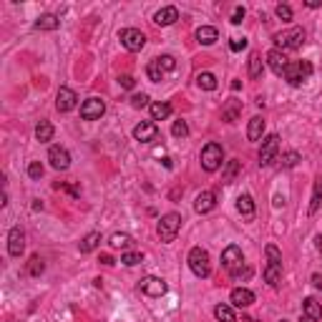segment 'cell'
<instances>
[{"instance_id": "obj_1", "label": "cell", "mask_w": 322, "mask_h": 322, "mask_svg": "<svg viewBox=\"0 0 322 322\" xmlns=\"http://www.w3.org/2000/svg\"><path fill=\"white\" fill-rule=\"evenodd\" d=\"M179 227H181V217H179L176 211H169V214H164V217L159 219L156 234H159V239H161L164 244H169V242H174V239H176Z\"/></svg>"}, {"instance_id": "obj_2", "label": "cell", "mask_w": 322, "mask_h": 322, "mask_svg": "<svg viewBox=\"0 0 322 322\" xmlns=\"http://www.w3.org/2000/svg\"><path fill=\"white\" fill-rule=\"evenodd\" d=\"M189 267H191V272H194L199 280H206V277L211 274V260H209V252L202 249V247H194V249L189 252Z\"/></svg>"}, {"instance_id": "obj_3", "label": "cell", "mask_w": 322, "mask_h": 322, "mask_svg": "<svg viewBox=\"0 0 322 322\" xmlns=\"http://www.w3.org/2000/svg\"><path fill=\"white\" fill-rule=\"evenodd\" d=\"M199 161H202V166H204V171H217L222 164H224V148L219 146V144H206L202 148V156H199Z\"/></svg>"}, {"instance_id": "obj_4", "label": "cell", "mask_w": 322, "mask_h": 322, "mask_svg": "<svg viewBox=\"0 0 322 322\" xmlns=\"http://www.w3.org/2000/svg\"><path fill=\"white\" fill-rule=\"evenodd\" d=\"M310 76H312V63H310V60L290 63L287 71H285V81H287L290 86H302Z\"/></svg>"}, {"instance_id": "obj_5", "label": "cell", "mask_w": 322, "mask_h": 322, "mask_svg": "<svg viewBox=\"0 0 322 322\" xmlns=\"http://www.w3.org/2000/svg\"><path fill=\"white\" fill-rule=\"evenodd\" d=\"M274 40H277V46H280L282 53H285V51H297V48L305 43V30L290 28V30H285V33H277Z\"/></svg>"}, {"instance_id": "obj_6", "label": "cell", "mask_w": 322, "mask_h": 322, "mask_svg": "<svg viewBox=\"0 0 322 322\" xmlns=\"http://www.w3.org/2000/svg\"><path fill=\"white\" fill-rule=\"evenodd\" d=\"M118 40H121V46H123L126 51H131V53H139V51L146 46V35L139 28H123L118 33Z\"/></svg>"}, {"instance_id": "obj_7", "label": "cell", "mask_w": 322, "mask_h": 322, "mask_svg": "<svg viewBox=\"0 0 322 322\" xmlns=\"http://www.w3.org/2000/svg\"><path fill=\"white\" fill-rule=\"evenodd\" d=\"M103 114H106V101L98 98V96L86 98L83 106H81V118H83V121H98Z\"/></svg>"}, {"instance_id": "obj_8", "label": "cell", "mask_w": 322, "mask_h": 322, "mask_svg": "<svg viewBox=\"0 0 322 322\" xmlns=\"http://www.w3.org/2000/svg\"><path fill=\"white\" fill-rule=\"evenodd\" d=\"M277 151H280V136H277V134H269L262 141V148H260V166H269V164L274 161Z\"/></svg>"}, {"instance_id": "obj_9", "label": "cell", "mask_w": 322, "mask_h": 322, "mask_svg": "<svg viewBox=\"0 0 322 322\" xmlns=\"http://www.w3.org/2000/svg\"><path fill=\"white\" fill-rule=\"evenodd\" d=\"M222 264H224V269H229L232 274L242 269V264H244V254H242V249L237 247V244H229L224 252H222Z\"/></svg>"}, {"instance_id": "obj_10", "label": "cell", "mask_w": 322, "mask_h": 322, "mask_svg": "<svg viewBox=\"0 0 322 322\" xmlns=\"http://www.w3.org/2000/svg\"><path fill=\"white\" fill-rule=\"evenodd\" d=\"M23 249H26V234H23L20 227H13L8 232V254L10 257H20Z\"/></svg>"}, {"instance_id": "obj_11", "label": "cell", "mask_w": 322, "mask_h": 322, "mask_svg": "<svg viewBox=\"0 0 322 322\" xmlns=\"http://www.w3.org/2000/svg\"><path fill=\"white\" fill-rule=\"evenodd\" d=\"M134 139L141 141V144H151V141H156V139H159V128H156V123H154V121H141V123L134 128Z\"/></svg>"}, {"instance_id": "obj_12", "label": "cell", "mask_w": 322, "mask_h": 322, "mask_svg": "<svg viewBox=\"0 0 322 322\" xmlns=\"http://www.w3.org/2000/svg\"><path fill=\"white\" fill-rule=\"evenodd\" d=\"M48 161H51V166L56 171H66L71 166V154H68V148H63V146H51Z\"/></svg>"}, {"instance_id": "obj_13", "label": "cell", "mask_w": 322, "mask_h": 322, "mask_svg": "<svg viewBox=\"0 0 322 322\" xmlns=\"http://www.w3.org/2000/svg\"><path fill=\"white\" fill-rule=\"evenodd\" d=\"M76 103H78V96H76V91L68 86H60L58 88V96H56V106H58V111H73L76 109Z\"/></svg>"}, {"instance_id": "obj_14", "label": "cell", "mask_w": 322, "mask_h": 322, "mask_svg": "<svg viewBox=\"0 0 322 322\" xmlns=\"http://www.w3.org/2000/svg\"><path fill=\"white\" fill-rule=\"evenodd\" d=\"M139 287H141V292L148 294V297H161V294H166V282H164L161 277H144Z\"/></svg>"}, {"instance_id": "obj_15", "label": "cell", "mask_w": 322, "mask_h": 322, "mask_svg": "<svg viewBox=\"0 0 322 322\" xmlns=\"http://www.w3.org/2000/svg\"><path fill=\"white\" fill-rule=\"evenodd\" d=\"M267 63H269V68H272L277 76H285V71H287V66H290L287 56H285L280 48H272V51L267 53Z\"/></svg>"}, {"instance_id": "obj_16", "label": "cell", "mask_w": 322, "mask_h": 322, "mask_svg": "<svg viewBox=\"0 0 322 322\" xmlns=\"http://www.w3.org/2000/svg\"><path fill=\"white\" fill-rule=\"evenodd\" d=\"M229 299H232V305L234 307H249V305H254V292L252 290H247V287H234L232 294H229Z\"/></svg>"}, {"instance_id": "obj_17", "label": "cell", "mask_w": 322, "mask_h": 322, "mask_svg": "<svg viewBox=\"0 0 322 322\" xmlns=\"http://www.w3.org/2000/svg\"><path fill=\"white\" fill-rule=\"evenodd\" d=\"M214 206H217V197H214V191H202V194H197L194 209H197L199 214H209Z\"/></svg>"}, {"instance_id": "obj_18", "label": "cell", "mask_w": 322, "mask_h": 322, "mask_svg": "<svg viewBox=\"0 0 322 322\" xmlns=\"http://www.w3.org/2000/svg\"><path fill=\"white\" fill-rule=\"evenodd\" d=\"M179 20V10H176L174 5H166V8H161L156 15H154V23L156 26H171Z\"/></svg>"}, {"instance_id": "obj_19", "label": "cell", "mask_w": 322, "mask_h": 322, "mask_svg": "<svg viewBox=\"0 0 322 322\" xmlns=\"http://www.w3.org/2000/svg\"><path fill=\"white\" fill-rule=\"evenodd\" d=\"M239 116H242V101L229 98V101L224 103V109H222V118H224L227 123H234Z\"/></svg>"}, {"instance_id": "obj_20", "label": "cell", "mask_w": 322, "mask_h": 322, "mask_svg": "<svg viewBox=\"0 0 322 322\" xmlns=\"http://www.w3.org/2000/svg\"><path fill=\"white\" fill-rule=\"evenodd\" d=\"M302 310H305V317L312 322L322 320V305L315 299V297H307L305 302H302Z\"/></svg>"}, {"instance_id": "obj_21", "label": "cell", "mask_w": 322, "mask_h": 322, "mask_svg": "<svg viewBox=\"0 0 322 322\" xmlns=\"http://www.w3.org/2000/svg\"><path fill=\"white\" fill-rule=\"evenodd\" d=\"M237 211L244 217V219H252L254 217V199L249 194H239L237 197Z\"/></svg>"}, {"instance_id": "obj_22", "label": "cell", "mask_w": 322, "mask_h": 322, "mask_svg": "<svg viewBox=\"0 0 322 322\" xmlns=\"http://www.w3.org/2000/svg\"><path fill=\"white\" fill-rule=\"evenodd\" d=\"M280 280H282V264H269L267 262V267H264V282H267L269 287H277Z\"/></svg>"}, {"instance_id": "obj_23", "label": "cell", "mask_w": 322, "mask_h": 322, "mask_svg": "<svg viewBox=\"0 0 322 322\" xmlns=\"http://www.w3.org/2000/svg\"><path fill=\"white\" fill-rule=\"evenodd\" d=\"M264 134V118L262 116H254L249 121V128H247V139L249 141H260Z\"/></svg>"}, {"instance_id": "obj_24", "label": "cell", "mask_w": 322, "mask_h": 322, "mask_svg": "<svg viewBox=\"0 0 322 322\" xmlns=\"http://www.w3.org/2000/svg\"><path fill=\"white\" fill-rule=\"evenodd\" d=\"M217 38H219V33H217V28H211V26H202V28L197 30V40H199L202 46L217 43Z\"/></svg>"}, {"instance_id": "obj_25", "label": "cell", "mask_w": 322, "mask_h": 322, "mask_svg": "<svg viewBox=\"0 0 322 322\" xmlns=\"http://www.w3.org/2000/svg\"><path fill=\"white\" fill-rule=\"evenodd\" d=\"M58 26H60V18L53 15V13H46V15H40V18L35 20V28L38 30H56Z\"/></svg>"}, {"instance_id": "obj_26", "label": "cell", "mask_w": 322, "mask_h": 322, "mask_svg": "<svg viewBox=\"0 0 322 322\" xmlns=\"http://www.w3.org/2000/svg\"><path fill=\"white\" fill-rule=\"evenodd\" d=\"M171 116V106L159 101V103H151V121H166Z\"/></svg>"}, {"instance_id": "obj_27", "label": "cell", "mask_w": 322, "mask_h": 322, "mask_svg": "<svg viewBox=\"0 0 322 322\" xmlns=\"http://www.w3.org/2000/svg\"><path fill=\"white\" fill-rule=\"evenodd\" d=\"M239 171H242V166H239V161H237V159L227 161V164H224V171H222V184H232Z\"/></svg>"}, {"instance_id": "obj_28", "label": "cell", "mask_w": 322, "mask_h": 322, "mask_svg": "<svg viewBox=\"0 0 322 322\" xmlns=\"http://www.w3.org/2000/svg\"><path fill=\"white\" fill-rule=\"evenodd\" d=\"M98 244H101V232H91V234H86L83 239H81L78 249H81L83 254H88V252H93Z\"/></svg>"}, {"instance_id": "obj_29", "label": "cell", "mask_w": 322, "mask_h": 322, "mask_svg": "<svg viewBox=\"0 0 322 322\" xmlns=\"http://www.w3.org/2000/svg\"><path fill=\"white\" fill-rule=\"evenodd\" d=\"M35 139H38L40 144H46V141L53 139V126H51V121H38V126H35Z\"/></svg>"}, {"instance_id": "obj_30", "label": "cell", "mask_w": 322, "mask_h": 322, "mask_svg": "<svg viewBox=\"0 0 322 322\" xmlns=\"http://www.w3.org/2000/svg\"><path fill=\"white\" fill-rule=\"evenodd\" d=\"M214 317L219 322H237V315L232 310V305H217L214 307Z\"/></svg>"}, {"instance_id": "obj_31", "label": "cell", "mask_w": 322, "mask_h": 322, "mask_svg": "<svg viewBox=\"0 0 322 322\" xmlns=\"http://www.w3.org/2000/svg\"><path fill=\"white\" fill-rule=\"evenodd\" d=\"M262 71H264V63H262V56L260 53H252L249 56V78H262Z\"/></svg>"}, {"instance_id": "obj_32", "label": "cell", "mask_w": 322, "mask_h": 322, "mask_svg": "<svg viewBox=\"0 0 322 322\" xmlns=\"http://www.w3.org/2000/svg\"><path fill=\"white\" fill-rule=\"evenodd\" d=\"M146 73H148V78H151L154 83H161V81H164V68H161L159 58H154L151 63H148V66H146Z\"/></svg>"}, {"instance_id": "obj_33", "label": "cell", "mask_w": 322, "mask_h": 322, "mask_svg": "<svg viewBox=\"0 0 322 322\" xmlns=\"http://www.w3.org/2000/svg\"><path fill=\"white\" fill-rule=\"evenodd\" d=\"M197 86L199 88H204V91H214L217 88V78H214V73H199L197 76Z\"/></svg>"}, {"instance_id": "obj_34", "label": "cell", "mask_w": 322, "mask_h": 322, "mask_svg": "<svg viewBox=\"0 0 322 322\" xmlns=\"http://www.w3.org/2000/svg\"><path fill=\"white\" fill-rule=\"evenodd\" d=\"M320 202H322V179L315 181V191H312V202H310V214H315L320 209Z\"/></svg>"}, {"instance_id": "obj_35", "label": "cell", "mask_w": 322, "mask_h": 322, "mask_svg": "<svg viewBox=\"0 0 322 322\" xmlns=\"http://www.w3.org/2000/svg\"><path fill=\"white\" fill-rule=\"evenodd\" d=\"M121 262L126 264V267H136V264L144 262V254H141V252H123V254H121Z\"/></svg>"}, {"instance_id": "obj_36", "label": "cell", "mask_w": 322, "mask_h": 322, "mask_svg": "<svg viewBox=\"0 0 322 322\" xmlns=\"http://www.w3.org/2000/svg\"><path fill=\"white\" fill-rule=\"evenodd\" d=\"M131 237L123 234V232H116V234L111 237V247H116V249H126V247H131Z\"/></svg>"}, {"instance_id": "obj_37", "label": "cell", "mask_w": 322, "mask_h": 322, "mask_svg": "<svg viewBox=\"0 0 322 322\" xmlns=\"http://www.w3.org/2000/svg\"><path fill=\"white\" fill-rule=\"evenodd\" d=\"M264 254H267V262L269 264H282V254H280V249H277L274 244H267V247H264Z\"/></svg>"}, {"instance_id": "obj_38", "label": "cell", "mask_w": 322, "mask_h": 322, "mask_svg": "<svg viewBox=\"0 0 322 322\" xmlns=\"http://www.w3.org/2000/svg\"><path fill=\"white\" fill-rule=\"evenodd\" d=\"M43 269H46V264H43L40 257H30V264H28V274H30V277H38Z\"/></svg>"}, {"instance_id": "obj_39", "label": "cell", "mask_w": 322, "mask_h": 322, "mask_svg": "<svg viewBox=\"0 0 322 322\" xmlns=\"http://www.w3.org/2000/svg\"><path fill=\"white\" fill-rule=\"evenodd\" d=\"M171 134H174L176 139H184V136H189V126H186V121H174V126H171Z\"/></svg>"}, {"instance_id": "obj_40", "label": "cell", "mask_w": 322, "mask_h": 322, "mask_svg": "<svg viewBox=\"0 0 322 322\" xmlns=\"http://www.w3.org/2000/svg\"><path fill=\"white\" fill-rule=\"evenodd\" d=\"M297 161H299V154H297V151H287V154H282V166H285V169L297 166Z\"/></svg>"}, {"instance_id": "obj_41", "label": "cell", "mask_w": 322, "mask_h": 322, "mask_svg": "<svg viewBox=\"0 0 322 322\" xmlns=\"http://www.w3.org/2000/svg\"><path fill=\"white\" fill-rule=\"evenodd\" d=\"M131 106H134V109H146L148 96L146 93H134V96H131Z\"/></svg>"}, {"instance_id": "obj_42", "label": "cell", "mask_w": 322, "mask_h": 322, "mask_svg": "<svg viewBox=\"0 0 322 322\" xmlns=\"http://www.w3.org/2000/svg\"><path fill=\"white\" fill-rule=\"evenodd\" d=\"M274 13H277V18H280V20H285V23H287V20H292V8H290V5H277V8H274Z\"/></svg>"}, {"instance_id": "obj_43", "label": "cell", "mask_w": 322, "mask_h": 322, "mask_svg": "<svg viewBox=\"0 0 322 322\" xmlns=\"http://www.w3.org/2000/svg\"><path fill=\"white\" fill-rule=\"evenodd\" d=\"M28 176L38 181V179L43 176V164H40V161H30L28 164Z\"/></svg>"}, {"instance_id": "obj_44", "label": "cell", "mask_w": 322, "mask_h": 322, "mask_svg": "<svg viewBox=\"0 0 322 322\" xmlns=\"http://www.w3.org/2000/svg\"><path fill=\"white\" fill-rule=\"evenodd\" d=\"M159 63H161L164 73H166V71H174V68H176V60H174V56H161V58H159Z\"/></svg>"}, {"instance_id": "obj_45", "label": "cell", "mask_w": 322, "mask_h": 322, "mask_svg": "<svg viewBox=\"0 0 322 322\" xmlns=\"http://www.w3.org/2000/svg\"><path fill=\"white\" fill-rule=\"evenodd\" d=\"M229 48H232L234 53L244 51V48H247V38H232V40H229Z\"/></svg>"}, {"instance_id": "obj_46", "label": "cell", "mask_w": 322, "mask_h": 322, "mask_svg": "<svg viewBox=\"0 0 322 322\" xmlns=\"http://www.w3.org/2000/svg\"><path fill=\"white\" fill-rule=\"evenodd\" d=\"M242 20H244V8L239 5V8L234 10V15H232V23H234V26H239Z\"/></svg>"}, {"instance_id": "obj_47", "label": "cell", "mask_w": 322, "mask_h": 322, "mask_svg": "<svg viewBox=\"0 0 322 322\" xmlns=\"http://www.w3.org/2000/svg\"><path fill=\"white\" fill-rule=\"evenodd\" d=\"M232 277H234V280H242V277H244V280H249V277H252V269H249V267H244V272L239 269V272H234Z\"/></svg>"}, {"instance_id": "obj_48", "label": "cell", "mask_w": 322, "mask_h": 322, "mask_svg": "<svg viewBox=\"0 0 322 322\" xmlns=\"http://www.w3.org/2000/svg\"><path fill=\"white\" fill-rule=\"evenodd\" d=\"M118 83H121V88H134V78L131 76H121Z\"/></svg>"}, {"instance_id": "obj_49", "label": "cell", "mask_w": 322, "mask_h": 322, "mask_svg": "<svg viewBox=\"0 0 322 322\" xmlns=\"http://www.w3.org/2000/svg\"><path fill=\"white\" fill-rule=\"evenodd\" d=\"M322 3L320 0H307V8H320Z\"/></svg>"}, {"instance_id": "obj_50", "label": "cell", "mask_w": 322, "mask_h": 322, "mask_svg": "<svg viewBox=\"0 0 322 322\" xmlns=\"http://www.w3.org/2000/svg\"><path fill=\"white\" fill-rule=\"evenodd\" d=\"M317 249L322 252V237H317Z\"/></svg>"}, {"instance_id": "obj_51", "label": "cell", "mask_w": 322, "mask_h": 322, "mask_svg": "<svg viewBox=\"0 0 322 322\" xmlns=\"http://www.w3.org/2000/svg\"><path fill=\"white\" fill-rule=\"evenodd\" d=\"M299 322H312V320H299Z\"/></svg>"}]
</instances>
